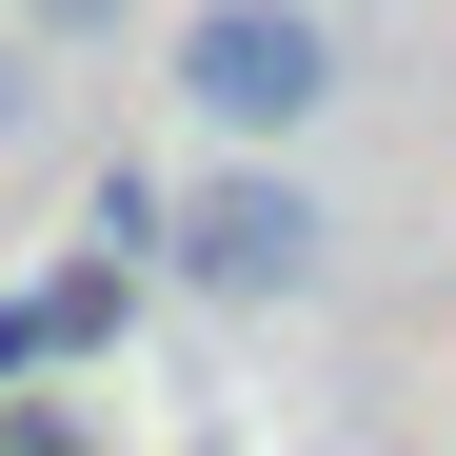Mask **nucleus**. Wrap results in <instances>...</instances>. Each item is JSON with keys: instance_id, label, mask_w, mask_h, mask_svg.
<instances>
[{"instance_id": "obj_6", "label": "nucleus", "mask_w": 456, "mask_h": 456, "mask_svg": "<svg viewBox=\"0 0 456 456\" xmlns=\"http://www.w3.org/2000/svg\"><path fill=\"white\" fill-rule=\"evenodd\" d=\"M0 397H20V377H0ZM0 456H100V417H80V397H20V417H0Z\"/></svg>"}, {"instance_id": "obj_5", "label": "nucleus", "mask_w": 456, "mask_h": 456, "mask_svg": "<svg viewBox=\"0 0 456 456\" xmlns=\"http://www.w3.org/2000/svg\"><path fill=\"white\" fill-rule=\"evenodd\" d=\"M0 20H20V40H40V60H100V40H119V20H139V0H0Z\"/></svg>"}, {"instance_id": "obj_2", "label": "nucleus", "mask_w": 456, "mask_h": 456, "mask_svg": "<svg viewBox=\"0 0 456 456\" xmlns=\"http://www.w3.org/2000/svg\"><path fill=\"white\" fill-rule=\"evenodd\" d=\"M159 80H179L199 139H318L338 119V20H318V0H199Z\"/></svg>"}, {"instance_id": "obj_3", "label": "nucleus", "mask_w": 456, "mask_h": 456, "mask_svg": "<svg viewBox=\"0 0 456 456\" xmlns=\"http://www.w3.org/2000/svg\"><path fill=\"white\" fill-rule=\"evenodd\" d=\"M159 199H179L159 159H100L80 179V258H139V278H159Z\"/></svg>"}, {"instance_id": "obj_4", "label": "nucleus", "mask_w": 456, "mask_h": 456, "mask_svg": "<svg viewBox=\"0 0 456 456\" xmlns=\"http://www.w3.org/2000/svg\"><path fill=\"white\" fill-rule=\"evenodd\" d=\"M40 139H60V60L0 20V159H40Z\"/></svg>"}, {"instance_id": "obj_1", "label": "nucleus", "mask_w": 456, "mask_h": 456, "mask_svg": "<svg viewBox=\"0 0 456 456\" xmlns=\"http://www.w3.org/2000/svg\"><path fill=\"white\" fill-rule=\"evenodd\" d=\"M159 278H179V297H218V318H297V297L338 278V218H318V179H297L278 139H239L218 179H179V199H159Z\"/></svg>"}, {"instance_id": "obj_7", "label": "nucleus", "mask_w": 456, "mask_h": 456, "mask_svg": "<svg viewBox=\"0 0 456 456\" xmlns=\"http://www.w3.org/2000/svg\"><path fill=\"white\" fill-rule=\"evenodd\" d=\"M0 377H60V357H40V297H0Z\"/></svg>"}]
</instances>
